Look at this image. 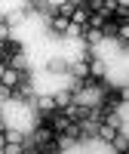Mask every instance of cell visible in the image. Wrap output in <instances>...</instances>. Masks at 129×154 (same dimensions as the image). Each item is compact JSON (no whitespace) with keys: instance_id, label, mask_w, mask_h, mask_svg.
Listing matches in <instances>:
<instances>
[{"instance_id":"1","label":"cell","mask_w":129,"mask_h":154,"mask_svg":"<svg viewBox=\"0 0 129 154\" xmlns=\"http://www.w3.org/2000/svg\"><path fill=\"white\" fill-rule=\"evenodd\" d=\"M52 99H56V111H62V108H68L71 102H74V96H71V89H58V93H52Z\"/></svg>"}]
</instances>
